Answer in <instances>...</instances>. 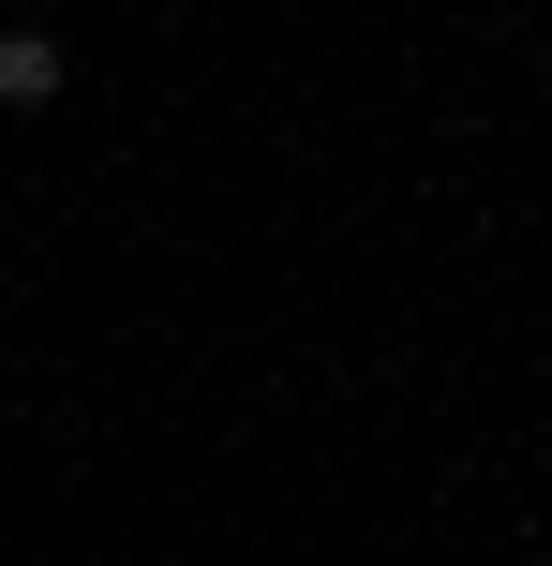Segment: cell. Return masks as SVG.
I'll return each mask as SVG.
<instances>
[{
    "label": "cell",
    "mask_w": 552,
    "mask_h": 566,
    "mask_svg": "<svg viewBox=\"0 0 552 566\" xmlns=\"http://www.w3.org/2000/svg\"><path fill=\"white\" fill-rule=\"evenodd\" d=\"M60 90H75V60H60V30H30V15H15V30H0V119H45Z\"/></svg>",
    "instance_id": "obj_1"
}]
</instances>
